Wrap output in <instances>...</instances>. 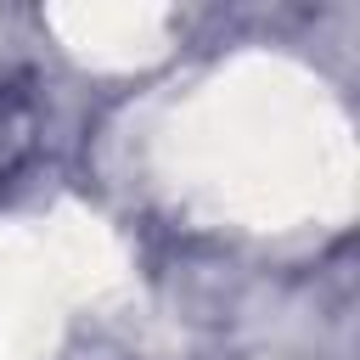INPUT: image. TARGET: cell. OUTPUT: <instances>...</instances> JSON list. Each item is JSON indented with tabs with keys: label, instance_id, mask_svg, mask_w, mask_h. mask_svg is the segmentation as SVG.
Wrapping results in <instances>:
<instances>
[{
	"label": "cell",
	"instance_id": "cell-1",
	"mask_svg": "<svg viewBox=\"0 0 360 360\" xmlns=\"http://www.w3.org/2000/svg\"><path fill=\"white\" fill-rule=\"evenodd\" d=\"M34 141H39V101L28 79L0 73V186L34 158Z\"/></svg>",
	"mask_w": 360,
	"mask_h": 360
}]
</instances>
